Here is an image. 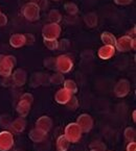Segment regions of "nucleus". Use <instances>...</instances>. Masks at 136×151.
Segmentation results:
<instances>
[{"label": "nucleus", "mask_w": 136, "mask_h": 151, "mask_svg": "<svg viewBox=\"0 0 136 151\" xmlns=\"http://www.w3.org/2000/svg\"><path fill=\"white\" fill-rule=\"evenodd\" d=\"M15 65H16L15 56L0 55V75L5 78L11 76Z\"/></svg>", "instance_id": "nucleus-1"}, {"label": "nucleus", "mask_w": 136, "mask_h": 151, "mask_svg": "<svg viewBox=\"0 0 136 151\" xmlns=\"http://www.w3.org/2000/svg\"><path fill=\"white\" fill-rule=\"evenodd\" d=\"M83 131L76 123H69L65 127L64 136L70 143H78L82 138Z\"/></svg>", "instance_id": "nucleus-2"}, {"label": "nucleus", "mask_w": 136, "mask_h": 151, "mask_svg": "<svg viewBox=\"0 0 136 151\" xmlns=\"http://www.w3.org/2000/svg\"><path fill=\"white\" fill-rule=\"evenodd\" d=\"M115 49L121 52H128L132 49H135V39L130 36H124L117 39L114 45Z\"/></svg>", "instance_id": "nucleus-3"}, {"label": "nucleus", "mask_w": 136, "mask_h": 151, "mask_svg": "<svg viewBox=\"0 0 136 151\" xmlns=\"http://www.w3.org/2000/svg\"><path fill=\"white\" fill-rule=\"evenodd\" d=\"M22 13L24 18L27 21H37L40 19V9L38 7V5H36L33 2H28L23 6Z\"/></svg>", "instance_id": "nucleus-4"}, {"label": "nucleus", "mask_w": 136, "mask_h": 151, "mask_svg": "<svg viewBox=\"0 0 136 151\" xmlns=\"http://www.w3.org/2000/svg\"><path fill=\"white\" fill-rule=\"evenodd\" d=\"M61 26L57 23H49L46 24L42 29L43 39L45 40H57L61 35Z\"/></svg>", "instance_id": "nucleus-5"}, {"label": "nucleus", "mask_w": 136, "mask_h": 151, "mask_svg": "<svg viewBox=\"0 0 136 151\" xmlns=\"http://www.w3.org/2000/svg\"><path fill=\"white\" fill-rule=\"evenodd\" d=\"M73 68V63L71 58H68L67 55H60L56 58V69L60 73H68Z\"/></svg>", "instance_id": "nucleus-6"}, {"label": "nucleus", "mask_w": 136, "mask_h": 151, "mask_svg": "<svg viewBox=\"0 0 136 151\" xmlns=\"http://www.w3.org/2000/svg\"><path fill=\"white\" fill-rule=\"evenodd\" d=\"M131 90V85L128 79H121L114 87V94L116 97L124 98L130 93Z\"/></svg>", "instance_id": "nucleus-7"}, {"label": "nucleus", "mask_w": 136, "mask_h": 151, "mask_svg": "<svg viewBox=\"0 0 136 151\" xmlns=\"http://www.w3.org/2000/svg\"><path fill=\"white\" fill-rule=\"evenodd\" d=\"M76 124L80 126L81 130L83 132H89L93 127V119L88 114H82V115L79 116L78 120H76Z\"/></svg>", "instance_id": "nucleus-8"}, {"label": "nucleus", "mask_w": 136, "mask_h": 151, "mask_svg": "<svg viewBox=\"0 0 136 151\" xmlns=\"http://www.w3.org/2000/svg\"><path fill=\"white\" fill-rule=\"evenodd\" d=\"M14 137L9 131L0 132V151H9L14 146Z\"/></svg>", "instance_id": "nucleus-9"}, {"label": "nucleus", "mask_w": 136, "mask_h": 151, "mask_svg": "<svg viewBox=\"0 0 136 151\" xmlns=\"http://www.w3.org/2000/svg\"><path fill=\"white\" fill-rule=\"evenodd\" d=\"M52 127V120L49 118L48 116H42L37 120L36 122V128L41 129L44 132H48Z\"/></svg>", "instance_id": "nucleus-10"}, {"label": "nucleus", "mask_w": 136, "mask_h": 151, "mask_svg": "<svg viewBox=\"0 0 136 151\" xmlns=\"http://www.w3.org/2000/svg\"><path fill=\"white\" fill-rule=\"evenodd\" d=\"M114 53H115V47L111 45H104L98 49L97 55L102 60H109L114 55Z\"/></svg>", "instance_id": "nucleus-11"}, {"label": "nucleus", "mask_w": 136, "mask_h": 151, "mask_svg": "<svg viewBox=\"0 0 136 151\" xmlns=\"http://www.w3.org/2000/svg\"><path fill=\"white\" fill-rule=\"evenodd\" d=\"M27 79L26 72L23 69H17L13 74V82L17 87H22L25 85Z\"/></svg>", "instance_id": "nucleus-12"}, {"label": "nucleus", "mask_w": 136, "mask_h": 151, "mask_svg": "<svg viewBox=\"0 0 136 151\" xmlns=\"http://www.w3.org/2000/svg\"><path fill=\"white\" fill-rule=\"evenodd\" d=\"M71 96L72 95L69 92L63 88V89H60L56 93V95H55V100H56V102L59 103V104H66V103L69 101L70 98H71Z\"/></svg>", "instance_id": "nucleus-13"}, {"label": "nucleus", "mask_w": 136, "mask_h": 151, "mask_svg": "<svg viewBox=\"0 0 136 151\" xmlns=\"http://www.w3.org/2000/svg\"><path fill=\"white\" fill-rule=\"evenodd\" d=\"M46 136H47V133L44 132V131H42L41 129L39 128H33L31 129V131H29V139H31L33 142L35 143H41L43 142V141L46 139Z\"/></svg>", "instance_id": "nucleus-14"}, {"label": "nucleus", "mask_w": 136, "mask_h": 151, "mask_svg": "<svg viewBox=\"0 0 136 151\" xmlns=\"http://www.w3.org/2000/svg\"><path fill=\"white\" fill-rule=\"evenodd\" d=\"M9 44L14 48H20L25 45V37L21 33H15L9 38Z\"/></svg>", "instance_id": "nucleus-15"}, {"label": "nucleus", "mask_w": 136, "mask_h": 151, "mask_svg": "<svg viewBox=\"0 0 136 151\" xmlns=\"http://www.w3.org/2000/svg\"><path fill=\"white\" fill-rule=\"evenodd\" d=\"M31 107V103L21 99L20 101H19L18 105H17V113L21 116V118H24V117H26V116L29 114Z\"/></svg>", "instance_id": "nucleus-16"}, {"label": "nucleus", "mask_w": 136, "mask_h": 151, "mask_svg": "<svg viewBox=\"0 0 136 151\" xmlns=\"http://www.w3.org/2000/svg\"><path fill=\"white\" fill-rule=\"evenodd\" d=\"M11 127L14 131L20 133V132H22V131H24L25 127H26V121L23 118L16 119V120H14V122L11 123Z\"/></svg>", "instance_id": "nucleus-17"}, {"label": "nucleus", "mask_w": 136, "mask_h": 151, "mask_svg": "<svg viewBox=\"0 0 136 151\" xmlns=\"http://www.w3.org/2000/svg\"><path fill=\"white\" fill-rule=\"evenodd\" d=\"M70 142L65 138V136H60L57 140V149L58 151H67L69 148Z\"/></svg>", "instance_id": "nucleus-18"}, {"label": "nucleus", "mask_w": 136, "mask_h": 151, "mask_svg": "<svg viewBox=\"0 0 136 151\" xmlns=\"http://www.w3.org/2000/svg\"><path fill=\"white\" fill-rule=\"evenodd\" d=\"M84 21L87 26L93 28V27H95L97 25V16H96L95 13H89L84 17Z\"/></svg>", "instance_id": "nucleus-19"}, {"label": "nucleus", "mask_w": 136, "mask_h": 151, "mask_svg": "<svg viewBox=\"0 0 136 151\" xmlns=\"http://www.w3.org/2000/svg\"><path fill=\"white\" fill-rule=\"evenodd\" d=\"M45 80H44V74L42 73H35L31 76V86L33 88H37L41 85H44Z\"/></svg>", "instance_id": "nucleus-20"}, {"label": "nucleus", "mask_w": 136, "mask_h": 151, "mask_svg": "<svg viewBox=\"0 0 136 151\" xmlns=\"http://www.w3.org/2000/svg\"><path fill=\"white\" fill-rule=\"evenodd\" d=\"M100 40L105 45H111V46H114L116 42V38L114 37V35H112L111 32H108V31L102 33Z\"/></svg>", "instance_id": "nucleus-21"}, {"label": "nucleus", "mask_w": 136, "mask_h": 151, "mask_svg": "<svg viewBox=\"0 0 136 151\" xmlns=\"http://www.w3.org/2000/svg\"><path fill=\"white\" fill-rule=\"evenodd\" d=\"M64 89L67 90L71 95H73V94H76L78 92V86H76V83L73 80L67 79L64 80Z\"/></svg>", "instance_id": "nucleus-22"}, {"label": "nucleus", "mask_w": 136, "mask_h": 151, "mask_svg": "<svg viewBox=\"0 0 136 151\" xmlns=\"http://www.w3.org/2000/svg\"><path fill=\"white\" fill-rule=\"evenodd\" d=\"M124 136L125 139L129 142H134L136 138V131L133 127H127L125 129V132H124Z\"/></svg>", "instance_id": "nucleus-23"}, {"label": "nucleus", "mask_w": 136, "mask_h": 151, "mask_svg": "<svg viewBox=\"0 0 136 151\" xmlns=\"http://www.w3.org/2000/svg\"><path fill=\"white\" fill-rule=\"evenodd\" d=\"M48 18H49V20L52 21V23H57V24H59V22L62 20V15H61L60 12L57 11V9H52V11L49 12Z\"/></svg>", "instance_id": "nucleus-24"}, {"label": "nucleus", "mask_w": 136, "mask_h": 151, "mask_svg": "<svg viewBox=\"0 0 136 151\" xmlns=\"http://www.w3.org/2000/svg\"><path fill=\"white\" fill-rule=\"evenodd\" d=\"M49 81H50V83H52V85H56V86L61 85V83L64 82V76H63L62 73H56L50 76Z\"/></svg>", "instance_id": "nucleus-25"}, {"label": "nucleus", "mask_w": 136, "mask_h": 151, "mask_svg": "<svg viewBox=\"0 0 136 151\" xmlns=\"http://www.w3.org/2000/svg\"><path fill=\"white\" fill-rule=\"evenodd\" d=\"M64 7H65V9H66L67 13L70 14V15H76V14H78V12H79L78 5H76V3H73V2L65 3Z\"/></svg>", "instance_id": "nucleus-26"}, {"label": "nucleus", "mask_w": 136, "mask_h": 151, "mask_svg": "<svg viewBox=\"0 0 136 151\" xmlns=\"http://www.w3.org/2000/svg\"><path fill=\"white\" fill-rule=\"evenodd\" d=\"M89 148L96 151H106V149H107L106 148V145L103 142H100V141H94V142H92L89 145Z\"/></svg>", "instance_id": "nucleus-27"}, {"label": "nucleus", "mask_w": 136, "mask_h": 151, "mask_svg": "<svg viewBox=\"0 0 136 151\" xmlns=\"http://www.w3.org/2000/svg\"><path fill=\"white\" fill-rule=\"evenodd\" d=\"M44 45L49 50H56L59 47V42L57 40H45L44 39Z\"/></svg>", "instance_id": "nucleus-28"}, {"label": "nucleus", "mask_w": 136, "mask_h": 151, "mask_svg": "<svg viewBox=\"0 0 136 151\" xmlns=\"http://www.w3.org/2000/svg\"><path fill=\"white\" fill-rule=\"evenodd\" d=\"M66 106L68 107L69 109H71V111H74V109H76V107L79 106V101L78 99H76L74 96H71V98L69 99V101L66 103Z\"/></svg>", "instance_id": "nucleus-29"}, {"label": "nucleus", "mask_w": 136, "mask_h": 151, "mask_svg": "<svg viewBox=\"0 0 136 151\" xmlns=\"http://www.w3.org/2000/svg\"><path fill=\"white\" fill-rule=\"evenodd\" d=\"M44 66L47 67L48 69H56V58H46L44 60Z\"/></svg>", "instance_id": "nucleus-30"}, {"label": "nucleus", "mask_w": 136, "mask_h": 151, "mask_svg": "<svg viewBox=\"0 0 136 151\" xmlns=\"http://www.w3.org/2000/svg\"><path fill=\"white\" fill-rule=\"evenodd\" d=\"M31 2H33L36 5H38V7L41 9H45L48 5L47 0H31Z\"/></svg>", "instance_id": "nucleus-31"}, {"label": "nucleus", "mask_w": 136, "mask_h": 151, "mask_svg": "<svg viewBox=\"0 0 136 151\" xmlns=\"http://www.w3.org/2000/svg\"><path fill=\"white\" fill-rule=\"evenodd\" d=\"M0 123L3 127H9L11 126V119L9 116H2L0 118Z\"/></svg>", "instance_id": "nucleus-32"}, {"label": "nucleus", "mask_w": 136, "mask_h": 151, "mask_svg": "<svg viewBox=\"0 0 136 151\" xmlns=\"http://www.w3.org/2000/svg\"><path fill=\"white\" fill-rule=\"evenodd\" d=\"M21 99L24 100V101H27V102H29L31 104H33V97L31 94L29 93H25L24 95H22V97H21Z\"/></svg>", "instance_id": "nucleus-33"}, {"label": "nucleus", "mask_w": 136, "mask_h": 151, "mask_svg": "<svg viewBox=\"0 0 136 151\" xmlns=\"http://www.w3.org/2000/svg\"><path fill=\"white\" fill-rule=\"evenodd\" d=\"M24 37H25V44H33V42H35V37H33V35L26 33V35H24Z\"/></svg>", "instance_id": "nucleus-34"}, {"label": "nucleus", "mask_w": 136, "mask_h": 151, "mask_svg": "<svg viewBox=\"0 0 136 151\" xmlns=\"http://www.w3.org/2000/svg\"><path fill=\"white\" fill-rule=\"evenodd\" d=\"M69 47V41L68 40H62L60 43H59V47L60 49H67Z\"/></svg>", "instance_id": "nucleus-35"}, {"label": "nucleus", "mask_w": 136, "mask_h": 151, "mask_svg": "<svg viewBox=\"0 0 136 151\" xmlns=\"http://www.w3.org/2000/svg\"><path fill=\"white\" fill-rule=\"evenodd\" d=\"M7 23V17L4 14L0 13V26H4Z\"/></svg>", "instance_id": "nucleus-36"}, {"label": "nucleus", "mask_w": 136, "mask_h": 151, "mask_svg": "<svg viewBox=\"0 0 136 151\" xmlns=\"http://www.w3.org/2000/svg\"><path fill=\"white\" fill-rule=\"evenodd\" d=\"M133 0H114V2L118 5H128L131 4Z\"/></svg>", "instance_id": "nucleus-37"}, {"label": "nucleus", "mask_w": 136, "mask_h": 151, "mask_svg": "<svg viewBox=\"0 0 136 151\" xmlns=\"http://www.w3.org/2000/svg\"><path fill=\"white\" fill-rule=\"evenodd\" d=\"M127 151H136V143L130 142L127 146Z\"/></svg>", "instance_id": "nucleus-38"}, {"label": "nucleus", "mask_w": 136, "mask_h": 151, "mask_svg": "<svg viewBox=\"0 0 136 151\" xmlns=\"http://www.w3.org/2000/svg\"><path fill=\"white\" fill-rule=\"evenodd\" d=\"M132 118H133V121L135 122L136 121V111H133V113H132Z\"/></svg>", "instance_id": "nucleus-39"}, {"label": "nucleus", "mask_w": 136, "mask_h": 151, "mask_svg": "<svg viewBox=\"0 0 136 151\" xmlns=\"http://www.w3.org/2000/svg\"><path fill=\"white\" fill-rule=\"evenodd\" d=\"M90 151H96V150H93V149H90Z\"/></svg>", "instance_id": "nucleus-40"}, {"label": "nucleus", "mask_w": 136, "mask_h": 151, "mask_svg": "<svg viewBox=\"0 0 136 151\" xmlns=\"http://www.w3.org/2000/svg\"><path fill=\"white\" fill-rule=\"evenodd\" d=\"M54 1H61V0H54Z\"/></svg>", "instance_id": "nucleus-41"}, {"label": "nucleus", "mask_w": 136, "mask_h": 151, "mask_svg": "<svg viewBox=\"0 0 136 151\" xmlns=\"http://www.w3.org/2000/svg\"><path fill=\"white\" fill-rule=\"evenodd\" d=\"M0 13H1V12H0Z\"/></svg>", "instance_id": "nucleus-42"}]
</instances>
